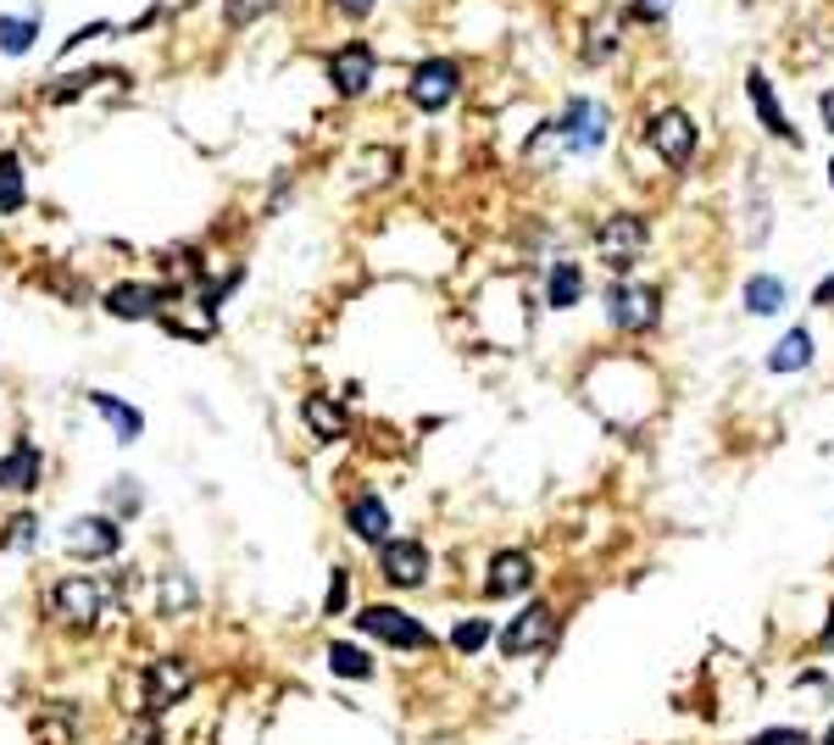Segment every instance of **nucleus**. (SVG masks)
Instances as JSON below:
<instances>
[{"label": "nucleus", "mask_w": 834, "mask_h": 745, "mask_svg": "<svg viewBox=\"0 0 834 745\" xmlns=\"http://www.w3.org/2000/svg\"><path fill=\"white\" fill-rule=\"evenodd\" d=\"M607 312L618 328H629V335H651L656 317H662V290L645 284V279H618L607 290Z\"/></svg>", "instance_id": "nucleus-1"}, {"label": "nucleus", "mask_w": 834, "mask_h": 745, "mask_svg": "<svg viewBox=\"0 0 834 745\" xmlns=\"http://www.w3.org/2000/svg\"><path fill=\"white\" fill-rule=\"evenodd\" d=\"M457 90H462V72L446 56H424L412 67V78H406V95H412L417 112H446L457 101Z\"/></svg>", "instance_id": "nucleus-2"}, {"label": "nucleus", "mask_w": 834, "mask_h": 745, "mask_svg": "<svg viewBox=\"0 0 834 745\" xmlns=\"http://www.w3.org/2000/svg\"><path fill=\"white\" fill-rule=\"evenodd\" d=\"M357 629H362L368 640L395 645V651H429V645H435L429 629L417 623V618H406L401 607H362V612H357Z\"/></svg>", "instance_id": "nucleus-3"}, {"label": "nucleus", "mask_w": 834, "mask_h": 745, "mask_svg": "<svg viewBox=\"0 0 834 745\" xmlns=\"http://www.w3.org/2000/svg\"><path fill=\"white\" fill-rule=\"evenodd\" d=\"M651 150L667 161V168H690L696 150H701V134H696L690 112H679V106L656 112V123H651Z\"/></svg>", "instance_id": "nucleus-4"}, {"label": "nucleus", "mask_w": 834, "mask_h": 745, "mask_svg": "<svg viewBox=\"0 0 834 745\" xmlns=\"http://www.w3.org/2000/svg\"><path fill=\"white\" fill-rule=\"evenodd\" d=\"M106 607V590L95 585V578H61V585L50 590V618L67 623V629H95Z\"/></svg>", "instance_id": "nucleus-5"}, {"label": "nucleus", "mask_w": 834, "mask_h": 745, "mask_svg": "<svg viewBox=\"0 0 834 745\" xmlns=\"http://www.w3.org/2000/svg\"><path fill=\"white\" fill-rule=\"evenodd\" d=\"M61 551L78 556V562H112L123 551V534H117L112 518H72L61 529Z\"/></svg>", "instance_id": "nucleus-6"}, {"label": "nucleus", "mask_w": 834, "mask_h": 745, "mask_svg": "<svg viewBox=\"0 0 834 745\" xmlns=\"http://www.w3.org/2000/svg\"><path fill=\"white\" fill-rule=\"evenodd\" d=\"M556 134H562V150H573V156L601 150V139H607V106L601 101H567Z\"/></svg>", "instance_id": "nucleus-7"}, {"label": "nucleus", "mask_w": 834, "mask_h": 745, "mask_svg": "<svg viewBox=\"0 0 834 745\" xmlns=\"http://www.w3.org/2000/svg\"><path fill=\"white\" fill-rule=\"evenodd\" d=\"M139 685H150V690H139V707L161 712V707H173L179 696H190L195 668H190V662H179V656H161L156 668H145V674H139Z\"/></svg>", "instance_id": "nucleus-8"}, {"label": "nucleus", "mask_w": 834, "mask_h": 745, "mask_svg": "<svg viewBox=\"0 0 834 745\" xmlns=\"http://www.w3.org/2000/svg\"><path fill=\"white\" fill-rule=\"evenodd\" d=\"M373 72H379V56H373V45H362V39L340 45V50H334V61H328V78H334V90H340L346 101L368 95Z\"/></svg>", "instance_id": "nucleus-9"}, {"label": "nucleus", "mask_w": 834, "mask_h": 745, "mask_svg": "<svg viewBox=\"0 0 834 745\" xmlns=\"http://www.w3.org/2000/svg\"><path fill=\"white\" fill-rule=\"evenodd\" d=\"M529 585H534V556H529V551H495V556H489V573H484L489 601L529 596Z\"/></svg>", "instance_id": "nucleus-10"}, {"label": "nucleus", "mask_w": 834, "mask_h": 745, "mask_svg": "<svg viewBox=\"0 0 834 745\" xmlns=\"http://www.w3.org/2000/svg\"><path fill=\"white\" fill-rule=\"evenodd\" d=\"M379 573H384V585L412 590V585H424V578H429V551L417 545V540H384V551H379Z\"/></svg>", "instance_id": "nucleus-11"}, {"label": "nucleus", "mask_w": 834, "mask_h": 745, "mask_svg": "<svg viewBox=\"0 0 834 745\" xmlns=\"http://www.w3.org/2000/svg\"><path fill=\"white\" fill-rule=\"evenodd\" d=\"M645 239H651V223H645V217H634V212H618V217H607V223H601V257H607L612 268H623L629 257H640V251H645Z\"/></svg>", "instance_id": "nucleus-12"}, {"label": "nucleus", "mask_w": 834, "mask_h": 745, "mask_svg": "<svg viewBox=\"0 0 834 745\" xmlns=\"http://www.w3.org/2000/svg\"><path fill=\"white\" fill-rule=\"evenodd\" d=\"M161 301H167V284H112V290H106V312H112V317H123V323H145V317H156V312H161Z\"/></svg>", "instance_id": "nucleus-13"}, {"label": "nucleus", "mask_w": 834, "mask_h": 745, "mask_svg": "<svg viewBox=\"0 0 834 745\" xmlns=\"http://www.w3.org/2000/svg\"><path fill=\"white\" fill-rule=\"evenodd\" d=\"M40 478H45V456H40L29 440H18L7 456H0V489H12V495H34V489H40Z\"/></svg>", "instance_id": "nucleus-14"}, {"label": "nucleus", "mask_w": 834, "mask_h": 745, "mask_svg": "<svg viewBox=\"0 0 834 745\" xmlns=\"http://www.w3.org/2000/svg\"><path fill=\"white\" fill-rule=\"evenodd\" d=\"M545 640H551V607H529V612H518V618L507 623L500 651H507V656H529V651H540Z\"/></svg>", "instance_id": "nucleus-15"}, {"label": "nucleus", "mask_w": 834, "mask_h": 745, "mask_svg": "<svg viewBox=\"0 0 834 745\" xmlns=\"http://www.w3.org/2000/svg\"><path fill=\"white\" fill-rule=\"evenodd\" d=\"M346 523H351V534L357 540H368V545H384L390 540V507L379 501V495H351V507H346Z\"/></svg>", "instance_id": "nucleus-16"}, {"label": "nucleus", "mask_w": 834, "mask_h": 745, "mask_svg": "<svg viewBox=\"0 0 834 745\" xmlns=\"http://www.w3.org/2000/svg\"><path fill=\"white\" fill-rule=\"evenodd\" d=\"M90 406L106 411V424H112V434H117L123 445L145 434V411H139V406H128V400H117V395H106V390H90Z\"/></svg>", "instance_id": "nucleus-17"}, {"label": "nucleus", "mask_w": 834, "mask_h": 745, "mask_svg": "<svg viewBox=\"0 0 834 745\" xmlns=\"http://www.w3.org/2000/svg\"><path fill=\"white\" fill-rule=\"evenodd\" d=\"M745 95H751V106H757V117H763V128H768V134H779V139H796V128L785 123V112H779V101H774V84H768V72H745Z\"/></svg>", "instance_id": "nucleus-18"}, {"label": "nucleus", "mask_w": 834, "mask_h": 745, "mask_svg": "<svg viewBox=\"0 0 834 745\" xmlns=\"http://www.w3.org/2000/svg\"><path fill=\"white\" fill-rule=\"evenodd\" d=\"M301 418H306V429H312L317 440H340V434H346V411L334 406L328 395H306Z\"/></svg>", "instance_id": "nucleus-19"}, {"label": "nucleus", "mask_w": 834, "mask_h": 745, "mask_svg": "<svg viewBox=\"0 0 834 745\" xmlns=\"http://www.w3.org/2000/svg\"><path fill=\"white\" fill-rule=\"evenodd\" d=\"M807 362H812V335H807V328H790V335L774 346V357H768L774 373H801Z\"/></svg>", "instance_id": "nucleus-20"}, {"label": "nucleus", "mask_w": 834, "mask_h": 745, "mask_svg": "<svg viewBox=\"0 0 834 745\" xmlns=\"http://www.w3.org/2000/svg\"><path fill=\"white\" fill-rule=\"evenodd\" d=\"M328 668L340 674V679H373L368 651H362V645H351V640H334V645H328Z\"/></svg>", "instance_id": "nucleus-21"}, {"label": "nucleus", "mask_w": 834, "mask_h": 745, "mask_svg": "<svg viewBox=\"0 0 834 745\" xmlns=\"http://www.w3.org/2000/svg\"><path fill=\"white\" fill-rule=\"evenodd\" d=\"M29 201V190H23V161H18V150H0V212H18Z\"/></svg>", "instance_id": "nucleus-22"}, {"label": "nucleus", "mask_w": 834, "mask_h": 745, "mask_svg": "<svg viewBox=\"0 0 834 745\" xmlns=\"http://www.w3.org/2000/svg\"><path fill=\"white\" fill-rule=\"evenodd\" d=\"M40 39V18H0V50L7 56H29Z\"/></svg>", "instance_id": "nucleus-23"}, {"label": "nucleus", "mask_w": 834, "mask_h": 745, "mask_svg": "<svg viewBox=\"0 0 834 745\" xmlns=\"http://www.w3.org/2000/svg\"><path fill=\"white\" fill-rule=\"evenodd\" d=\"M745 306L757 312V317H774V312L785 306V284H779V279H768V273H757V279L745 284Z\"/></svg>", "instance_id": "nucleus-24"}, {"label": "nucleus", "mask_w": 834, "mask_h": 745, "mask_svg": "<svg viewBox=\"0 0 834 745\" xmlns=\"http://www.w3.org/2000/svg\"><path fill=\"white\" fill-rule=\"evenodd\" d=\"M545 301L562 312V306H578L584 301V273L573 268V262H562L556 273H551V290H545Z\"/></svg>", "instance_id": "nucleus-25"}, {"label": "nucleus", "mask_w": 834, "mask_h": 745, "mask_svg": "<svg viewBox=\"0 0 834 745\" xmlns=\"http://www.w3.org/2000/svg\"><path fill=\"white\" fill-rule=\"evenodd\" d=\"M273 7H279V0H223V12H228V23H234V29H245V23L268 18Z\"/></svg>", "instance_id": "nucleus-26"}, {"label": "nucleus", "mask_w": 834, "mask_h": 745, "mask_svg": "<svg viewBox=\"0 0 834 745\" xmlns=\"http://www.w3.org/2000/svg\"><path fill=\"white\" fill-rule=\"evenodd\" d=\"M451 645H457V651H484V645H489V623H484V618H467V623H457Z\"/></svg>", "instance_id": "nucleus-27"}, {"label": "nucleus", "mask_w": 834, "mask_h": 745, "mask_svg": "<svg viewBox=\"0 0 834 745\" xmlns=\"http://www.w3.org/2000/svg\"><path fill=\"white\" fill-rule=\"evenodd\" d=\"M29 540H34V512H23V518L7 529V551H29Z\"/></svg>", "instance_id": "nucleus-28"}, {"label": "nucleus", "mask_w": 834, "mask_h": 745, "mask_svg": "<svg viewBox=\"0 0 834 745\" xmlns=\"http://www.w3.org/2000/svg\"><path fill=\"white\" fill-rule=\"evenodd\" d=\"M334 7V18H351V23H362L368 12H373V0H328Z\"/></svg>", "instance_id": "nucleus-29"}, {"label": "nucleus", "mask_w": 834, "mask_h": 745, "mask_svg": "<svg viewBox=\"0 0 834 745\" xmlns=\"http://www.w3.org/2000/svg\"><path fill=\"white\" fill-rule=\"evenodd\" d=\"M751 745H807V734H801V729H768V734H757Z\"/></svg>", "instance_id": "nucleus-30"}, {"label": "nucleus", "mask_w": 834, "mask_h": 745, "mask_svg": "<svg viewBox=\"0 0 834 745\" xmlns=\"http://www.w3.org/2000/svg\"><path fill=\"white\" fill-rule=\"evenodd\" d=\"M346 596H351V578L334 573V585H328V612H346Z\"/></svg>", "instance_id": "nucleus-31"}, {"label": "nucleus", "mask_w": 834, "mask_h": 745, "mask_svg": "<svg viewBox=\"0 0 834 745\" xmlns=\"http://www.w3.org/2000/svg\"><path fill=\"white\" fill-rule=\"evenodd\" d=\"M634 18H640V23H662V18H667V0H634Z\"/></svg>", "instance_id": "nucleus-32"}, {"label": "nucleus", "mask_w": 834, "mask_h": 745, "mask_svg": "<svg viewBox=\"0 0 834 745\" xmlns=\"http://www.w3.org/2000/svg\"><path fill=\"white\" fill-rule=\"evenodd\" d=\"M190 578H167V607H190Z\"/></svg>", "instance_id": "nucleus-33"}, {"label": "nucleus", "mask_w": 834, "mask_h": 745, "mask_svg": "<svg viewBox=\"0 0 834 745\" xmlns=\"http://www.w3.org/2000/svg\"><path fill=\"white\" fill-rule=\"evenodd\" d=\"M112 495H117V501H123V507H117L123 518H134V512H139V484H117Z\"/></svg>", "instance_id": "nucleus-34"}, {"label": "nucleus", "mask_w": 834, "mask_h": 745, "mask_svg": "<svg viewBox=\"0 0 834 745\" xmlns=\"http://www.w3.org/2000/svg\"><path fill=\"white\" fill-rule=\"evenodd\" d=\"M818 306H834V279H823V290H818Z\"/></svg>", "instance_id": "nucleus-35"}, {"label": "nucleus", "mask_w": 834, "mask_h": 745, "mask_svg": "<svg viewBox=\"0 0 834 745\" xmlns=\"http://www.w3.org/2000/svg\"><path fill=\"white\" fill-rule=\"evenodd\" d=\"M823 123H829V128H834V90H829V95H823Z\"/></svg>", "instance_id": "nucleus-36"}, {"label": "nucleus", "mask_w": 834, "mask_h": 745, "mask_svg": "<svg viewBox=\"0 0 834 745\" xmlns=\"http://www.w3.org/2000/svg\"><path fill=\"white\" fill-rule=\"evenodd\" d=\"M823 645L834 651V612H829V629H823Z\"/></svg>", "instance_id": "nucleus-37"}, {"label": "nucleus", "mask_w": 834, "mask_h": 745, "mask_svg": "<svg viewBox=\"0 0 834 745\" xmlns=\"http://www.w3.org/2000/svg\"><path fill=\"white\" fill-rule=\"evenodd\" d=\"M829 184H834V161H829Z\"/></svg>", "instance_id": "nucleus-38"}, {"label": "nucleus", "mask_w": 834, "mask_h": 745, "mask_svg": "<svg viewBox=\"0 0 834 745\" xmlns=\"http://www.w3.org/2000/svg\"><path fill=\"white\" fill-rule=\"evenodd\" d=\"M829 745H834V729H829Z\"/></svg>", "instance_id": "nucleus-39"}]
</instances>
